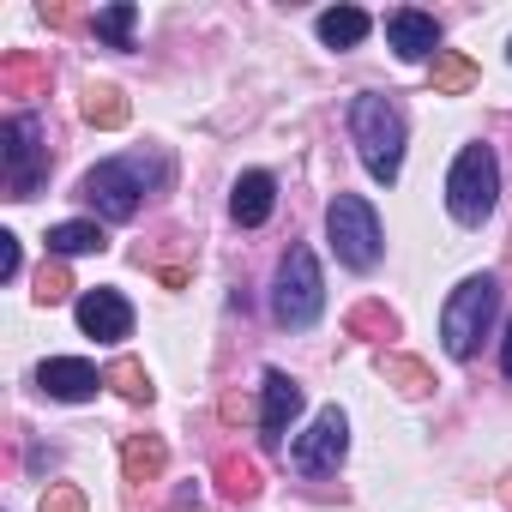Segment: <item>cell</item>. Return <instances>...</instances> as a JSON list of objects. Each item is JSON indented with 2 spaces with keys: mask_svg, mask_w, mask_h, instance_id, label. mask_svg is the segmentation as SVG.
Masks as SVG:
<instances>
[{
  "mask_svg": "<svg viewBox=\"0 0 512 512\" xmlns=\"http://www.w3.org/2000/svg\"><path fill=\"white\" fill-rule=\"evenodd\" d=\"M49 79V67L43 61H25V55H13L7 67H0V85H7V91H31V85H43Z\"/></svg>",
  "mask_w": 512,
  "mask_h": 512,
  "instance_id": "24",
  "label": "cell"
},
{
  "mask_svg": "<svg viewBox=\"0 0 512 512\" xmlns=\"http://www.w3.org/2000/svg\"><path fill=\"white\" fill-rule=\"evenodd\" d=\"M380 374H386L398 392H410V398L434 392V374H428V362H416V356H386V362H380Z\"/></svg>",
  "mask_w": 512,
  "mask_h": 512,
  "instance_id": "21",
  "label": "cell"
},
{
  "mask_svg": "<svg viewBox=\"0 0 512 512\" xmlns=\"http://www.w3.org/2000/svg\"><path fill=\"white\" fill-rule=\"evenodd\" d=\"M157 284H163V290H181V284H187V272H181V266H157Z\"/></svg>",
  "mask_w": 512,
  "mask_h": 512,
  "instance_id": "28",
  "label": "cell"
},
{
  "mask_svg": "<svg viewBox=\"0 0 512 512\" xmlns=\"http://www.w3.org/2000/svg\"><path fill=\"white\" fill-rule=\"evenodd\" d=\"M127 97H121V85H91L85 91V121L91 127H103V133H115V127H127Z\"/></svg>",
  "mask_w": 512,
  "mask_h": 512,
  "instance_id": "18",
  "label": "cell"
},
{
  "mask_svg": "<svg viewBox=\"0 0 512 512\" xmlns=\"http://www.w3.org/2000/svg\"><path fill=\"white\" fill-rule=\"evenodd\" d=\"M272 211H278V181H272L266 169H247V175L235 181V193H229V217H235L241 229H260Z\"/></svg>",
  "mask_w": 512,
  "mask_h": 512,
  "instance_id": "13",
  "label": "cell"
},
{
  "mask_svg": "<svg viewBox=\"0 0 512 512\" xmlns=\"http://www.w3.org/2000/svg\"><path fill=\"white\" fill-rule=\"evenodd\" d=\"M350 139H356L362 169H368L380 187H392L398 169H404V109H398L392 97H380V91H362V97L350 103Z\"/></svg>",
  "mask_w": 512,
  "mask_h": 512,
  "instance_id": "1",
  "label": "cell"
},
{
  "mask_svg": "<svg viewBox=\"0 0 512 512\" xmlns=\"http://www.w3.org/2000/svg\"><path fill=\"white\" fill-rule=\"evenodd\" d=\"M344 452H350V416H344L338 404L320 410V416L308 422V434H296V446H290V458H296L302 476H326V470H338Z\"/></svg>",
  "mask_w": 512,
  "mask_h": 512,
  "instance_id": "8",
  "label": "cell"
},
{
  "mask_svg": "<svg viewBox=\"0 0 512 512\" xmlns=\"http://www.w3.org/2000/svg\"><path fill=\"white\" fill-rule=\"evenodd\" d=\"M500 368H506V380H512V326H506V350H500Z\"/></svg>",
  "mask_w": 512,
  "mask_h": 512,
  "instance_id": "29",
  "label": "cell"
},
{
  "mask_svg": "<svg viewBox=\"0 0 512 512\" xmlns=\"http://www.w3.org/2000/svg\"><path fill=\"white\" fill-rule=\"evenodd\" d=\"M217 476H223V494L229 500H253V494H260V470H253L247 458H223Z\"/></svg>",
  "mask_w": 512,
  "mask_h": 512,
  "instance_id": "23",
  "label": "cell"
},
{
  "mask_svg": "<svg viewBox=\"0 0 512 512\" xmlns=\"http://www.w3.org/2000/svg\"><path fill=\"white\" fill-rule=\"evenodd\" d=\"M326 235H332V253L350 266V272H374L380 266V217L362 193H338L326 205Z\"/></svg>",
  "mask_w": 512,
  "mask_h": 512,
  "instance_id": "5",
  "label": "cell"
},
{
  "mask_svg": "<svg viewBox=\"0 0 512 512\" xmlns=\"http://www.w3.org/2000/svg\"><path fill=\"white\" fill-rule=\"evenodd\" d=\"M326 308V278H320V260L314 247H290L284 266H278V290H272V314L290 326V332H308Z\"/></svg>",
  "mask_w": 512,
  "mask_h": 512,
  "instance_id": "6",
  "label": "cell"
},
{
  "mask_svg": "<svg viewBox=\"0 0 512 512\" xmlns=\"http://www.w3.org/2000/svg\"><path fill=\"white\" fill-rule=\"evenodd\" d=\"M470 85H476V61L458 49H440L434 55V97H464Z\"/></svg>",
  "mask_w": 512,
  "mask_h": 512,
  "instance_id": "17",
  "label": "cell"
},
{
  "mask_svg": "<svg viewBox=\"0 0 512 512\" xmlns=\"http://www.w3.org/2000/svg\"><path fill=\"white\" fill-rule=\"evenodd\" d=\"M67 290H73V278H67V266H61V260H49V266L37 272V302H61Z\"/></svg>",
  "mask_w": 512,
  "mask_h": 512,
  "instance_id": "25",
  "label": "cell"
},
{
  "mask_svg": "<svg viewBox=\"0 0 512 512\" xmlns=\"http://www.w3.org/2000/svg\"><path fill=\"white\" fill-rule=\"evenodd\" d=\"M73 314H79L85 338H97V344H121V338L133 332V308H127L121 290H85Z\"/></svg>",
  "mask_w": 512,
  "mask_h": 512,
  "instance_id": "9",
  "label": "cell"
},
{
  "mask_svg": "<svg viewBox=\"0 0 512 512\" xmlns=\"http://www.w3.org/2000/svg\"><path fill=\"white\" fill-rule=\"evenodd\" d=\"M37 386H43L49 398H61V404H85V398H97L103 374H97L91 362H79V356H49V362L37 368Z\"/></svg>",
  "mask_w": 512,
  "mask_h": 512,
  "instance_id": "10",
  "label": "cell"
},
{
  "mask_svg": "<svg viewBox=\"0 0 512 512\" xmlns=\"http://www.w3.org/2000/svg\"><path fill=\"white\" fill-rule=\"evenodd\" d=\"M103 386H115V392H121L127 404H151V398H157V386H151V374H145V368H139L133 356H121V362H109V368H103Z\"/></svg>",
  "mask_w": 512,
  "mask_h": 512,
  "instance_id": "19",
  "label": "cell"
},
{
  "mask_svg": "<svg viewBox=\"0 0 512 512\" xmlns=\"http://www.w3.org/2000/svg\"><path fill=\"white\" fill-rule=\"evenodd\" d=\"M103 247H109L103 223L73 217V223H55V229H49V253H61V260H73V253H103Z\"/></svg>",
  "mask_w": 512,
  "mask_h": 512,
  "instance_id": "16",
  "label": "cell"
},
{
  "mask_svg": "<svg viewBox=\"0 0 512 512\" xmlns=\"http://www.w3.org/2000/svg\"><path fill=\"white\" fill-rule=\"evenodd\" d=\"M163 464H169V446H163L157 434H133V440L121 446V470H127V482H157Z\"/></svg>",
  "mask_w": 512,
  "mask_h": 512,
  "instance_id": "15",
  "label": "cell"
},
{
  "mask_svg": "<svg viewBox=\"0 0 512 512\" xmlns=\"http://www.w3.org/2000/svg\"><path fill=\"white\" fill-rule=\"evenodd\" d=\"M43 512H85V494L61 482V488H49V494H43Z\"/></svg>",
  "mask_w": 512,
  "mask_h": 512,
  "instance_id": "26",
  "label": "cell"
},
{
  "mask_svg": "<svg viewBox=\"0 0 512 512\" xmlns=\"http://www.w3.org/2000/svg\"><path fill=\"white\" fill-rule=\"evenodd\" d=\"M314 31H320V43H326V49H356V43L374 31V19H368L362 7H332V13H320V25H314Z\"/></svg>",
  "mask_w": 512,
  "mask_h": 512,
  "instance_id": "14",
  "label": "cell"
},
{
  "mask_svg": "<svg viewBox=\"0 0 512 512\" xmlns=\"http://www.w3.org/2000/svg\"><path fill=\"white\" fill-rule=\"evenodd\" d=\"M386 43L398 49V61H428V55H440V25L416 7H398V13H386Z\"/></svg>",
  "mask_w": 512,
  "mask_h": 512,
  "instance_id": "12",
  "label": "cell"
},
{
  "mask_svg": "<svg viewBox=\"0 0 512 512\" xmlns=\"http://www.w3.org/2000/svg\"><path fill=\"white\" fill-rule=\"evenodd\" d=\"M494 308H500L494 272H476V278H464V284L446 296V308H440V344H446L452 362H470V356H476V344H482Z\"/></svg>",
  "mask_w": 512,
  "mask_h": 512,
  "instance_id": "3",
  "label": "cell"
},
{
  "mask_svg": "<svg viewBox=\"0 0 512 512\" xmlns=\"http://www.w3.org/2000/svg\"><path fill=\"white\" fill-rule=\"evenodd\" d=\"M494 205H500V157H494V145H464L446 175V211L464 229H476Z\"/></svg>",
  "mask_w": 512,
  "mask_h": 512,
  "instance_id": "4",
  "label": "cell"
},
{
  "mask_svg": "<svg viewBox=\"0 0 512 512\" xmlns=\"http://www.w3.org/2000/svg\"><path fill=\"white\" fill-rule=\"evenodd\" d=\"M296 410H302V386L284 374V368H266V404H260V440L266 446H284V434H290V422H296Z\"/></svg>",
  "mask_w": 512,
  "mask_h": 512,
  "instance_id": "11",
  "label": "cell"
},
{
  "mask_svg": "<svg viewBox=\"0 0 512 512\" xmlns=\"http://www.w3.org/2000/svg\"><path fill=\"white\" fill-rule=\"evenodd\" d=\"M0 278H7V284L19 278V235L13 229H0Z\"/></svg>",
  "mask_w": 512,
  "mask_h": 512,
  "instance_id": "27",
  "label": "cell"
},
{
  "mask_svg": "<svg viewBox=\"0 0 512 512\" xmlns=\"http://www.w3.org/2000/svg\"><path fill=\"white\" fill-rule=\"evenodd\" d=\"M169 175V163L163 157H109V163H97L85 181H79V199L97 211V217H109V223H127L139 205H145V187L151 181H163Z\"/></svg>",
  "mask_w": 512,
  "mask_h": 512,
  "instance_id": "2",
  "label": "cell"
},
{
  "mask_svg": "<svg viewBox=\"0 0 512 512\" xmlns=\"http://www.w3.org/2000/svg\"><path fill=\"white\" fill-rule=\"evenodd\" d=\"M506 61H512V43H506Z\"/></svg>",
  "mask_w": 512,
  "mask_h": 512,
  "instance_id": "30",
  "label": "cell"
},
{
  "mask_svg": "<svg viewBox=\"0 0 512 512\" xmlns=\"http://www.w3.org/2000/svg\"><path fill=\"white\" fill-rule=\"evenodd\" d=\"M356 338H398V314L392 308H380V302H362V308H350V320H344Z\"/></svg>",
  "mask_w": 512,
  "mask_h": 512,
  "instance_id": "22",
  "label": "cell"
},
{
  "mask_svg": "<svg viewBox=\"0 0 512 512\" xmlns=\"http://www.w3.org/2000/svg\"><path fill=\"white\" fill-rule=\"evenodd\" d=\"M133 25H139V7H133V0H115V7H103V13L91 19V31H97L109 49H133Z\"/></svg>",
  "mask_w": 512,
  "mask_h": 512,
  "instance_id": "20",
  "label": "cell"
},
{
  "mask_svg": "<svg viewBox=\"0 0 512 512\" xmlns=\"http://www.w3.org/2000/svg\"><path fill=\"white\" fill-rule=\"evenodd\" d=\"M0 169H7V193L31 199L49 175V145H43V121L37 115H13L0 127Z\"/></svg>",
  "mask_w": 512,
  "mask_h": 512,
  "instance_id": "7",
  "label": "cell"
}]
</instances>
